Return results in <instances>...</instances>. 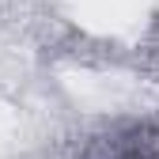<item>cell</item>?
I'll list each match as a JSON object with an SVG mask.
<instances>
[{
    "label": "cell",
    "instance_id": "cell-1",
    "mask_svg": "<svg viewBox=\"0 0 159 159\" xmlns=\"http://www.w3.org/2000/svg\"><path fill=\"white\" fill-rule=\"evenodd\" d=\"M68 159H159V121L140 114L102 117L72 144Z\"/></svg>",
    "mask_w": 159,
    "mask_h": 159
}]
</instances>
